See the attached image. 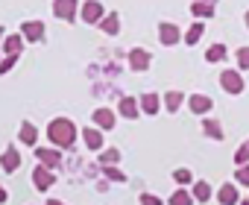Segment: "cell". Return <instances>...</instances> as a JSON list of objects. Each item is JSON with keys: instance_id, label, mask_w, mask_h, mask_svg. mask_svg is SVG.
Masks as SVG:
<instances>
[{"instance_id": "ac0fdd59", "label": "cell", "mask_w": 249, "mask_h": 205, "mask_svg": "<svg viewBox=\"0 0 249 205\" xmlns=\"http://www.w3.org/2000/svg\"><path fill=\"white\" fill-rule=\"evenodd\" d=\"M97 27H100V30H103L106 35H114V33L120 30V15H117V12H111V15H103Z\"/></svg>"}, {"instance_id": "ab89813d", "label": "cell", "mask_w": 249, "mask_h": 205, "mask_svg": "<svg viewBox=\"0 0 249 205\" xmlns=\"http://www.w3.org/2000/svg\"><path fill=\"white\" fill-rule=\"evenodd\" d=\"M246 27H249V12H246Z\"/></svg>"}, {"instance_id": "4316f807", "label": "cell", "mask_w": 249, "mask_h": 205, "mask_svg": "<svg viewBox=\"0 0 249 205\" xmlns=\"http://www.w3.org/2000/svg\"><path fill=\"white\" fill-rule=\"evenodd\" d=\"M103 176L108 182H126V173H120V167H114V164H106L103 167Z\"/></svg>"}, {"instance_id": "d590c367", "label": "cell", "mask_w": 249, "mask_h": 205, "mask_svg": "<svg viewBox=\"0 0 249 205\" xmlns=\"http://www.w3.org/2000/svg\"><path fill=\"white\" fill-rule=\"evenodd\" d=\"M47 205H65V202H59V199H47Z\"/></svg>"}, {"instance_id": "cb8c5ba5", "label": "cell", "mask_w": 249, "mask_h": 205, "mask_svg": "<svg viewBox=\"0 0 249 205\" xmlns=\"http://www.w3.org/2000/svg\"><path fill=\"white\" fill-rule=\"evenodd\" d=\"M205 59H208L211 65H214V62H223V59H226V44H220V41L211 44V47L205 50Z\"/></svg>"}, {"instance_id": "484cf974", "label": "cell", "mask_w": 249, "mask_h": 205, "mask_svg": "<svg viewBox=\"0 0 249 205\" xmlns=\"http://www.w3.org/2000/svg\"><path fill=\"white\" fill-rule=\"evenodd\" d=\"M202 33H205V30H202V24H194V27H191V30H188V33H182V41H185V44H191V47H194V44H196V41H199V38H202Z\"/></svg>"}, {"instance_id": "8992f818", "label": "cell", "mask_w": 249, "mask_h": 205, "mask_svg": "<svg viewBox=\"0 0 249 205\" xmlns=\"http://www.w3.org/2000/svg\"><path fill=\"white\" fill-rule=\"evenodd\" d=\"M185 102H188V109L194 115H208L214 109V100L208 94H191V97H185Z\"/></svg>"}, {"instance_id": "2e32d148", "label": "cell", "mask_w": 249, "mask_h": 205, "mask_svg": "<svg viewBox=\"0 0 249 205\" xmlns=\"http://www.w3.org/2000/svg\"><path fill=\"white\" fill-rule=\"evenodd\" d=\"M82 138H85V147H88V150H94V153L103 150V132H100L97 126H88V129L82 132Z\"/></svg>"}, {"instance_id": "1f68e13d", "label": "cell", "mask_w": 249, "mask_h": 205, "mask_svg": "<svg viewBox=\"0 0 249 205\" xmlns=\"http://www.w3.org/2000/svg\"><path fill=\"white\" fill-rule=\"evenodd\" d=\"M234 164H237V167H240V164H249V147H246V144L234 153Z\"/></svg>"}, {"instance_id": "8d00e7d4", "label": "cell", "mask_w": 249, "mask_h": 205, "mask_svg": "<svg viewBox=\"0 0 249 205\" xmlns=\"http://www.w3.org/2000/svg\"><path fill=\"white\" fill-rule=\"evenodd\" d=\"M237 205H249V199H240V202H237Z\"/></svg>"}, {"instance_id": "f35d334b", "label": "cell", "mask_w": 249, "mask_h": 205, "mask_svg": "<svg viewBox=\"0 0 249 205\" xmlns=\"http://www.w3.org/2000/svg\"><path fill=\"white\" fill-rule=\"evenodd\" d=\"M3 33H6V30H3V27H0V38H3Z\"/></svg>"}, {"instance_id": "4dcf8cb0", "label": "cell", "mask_w": 249, "mask_h": 205, "mask_svg": "<svg viewBox=\"0 0 249 205\" xmlns=\"http://www.w3.org/2000/svg\"><path fill=\"white\" fill-rule=\"evenodd\" d=\"M234 56H237V68L240 70H249V47H240Z\"/></svg>"}, {"instance_id": "e0dca14e", "label": "cell", "mask_w": 249, "mask_h": 205, "mask_svg": "<svg viewBox=\"0 0 249 205\" xmlns=\"http://www.w3.org/2000/svg\"><path fill=\"white\" fill-rule=\"evenodd\" d=\"M182 102H185V94H182V91H167V94L161 97V106H164L167 112H179Z\"/></svg>"}, {"instance_id": "f1b7e54d", "label": "cell", "mask_w": 249, "mask_h": 205, "mask_svg": "<svg viewBox=\"0 0 249 205\" xmlns=\"http://www.w3.org/2000/svg\"><path fill=\"white\" fill-rule=\"evenodd\" d=\"M120 161V150H106V153H100V164L106 167V164H117Z\"/></svg>"}, {"instance_id": "60d3db41", "label": "cell", "mask_w": 249, "mask_h": 205, "mask_svg": "<svg viewBox=\"0 0 249 205\" xmlns=\"http://www.w3.org/2000/svg\"><path fill=\"white\" fill-rule=\"evenodd\" d=\"M246 147H249V141H246Z\"/></svg>"}, {"instance_id": "3957f363", "label": "cell", "mask_w": 249, "mask_h": 205, "mask_svg": "<svg viewBox=\"0 0 249 205\" xmlns=\"http://www.w3.org/2000/svg\"><path fill=\"white\" fill-rule=\"evenodd\" d=\"M53 15L59 21H73L79 15V0H53Z\"/></svg>"}, {"instance_id": "7a4b0ae2", "label": "cell", "mask_w": 249, "mask_h": 205, "mask_svg": "<svg viewBox=\"0 0 249 205\" xmlns=\"http://www.w3.org/2000/svg\"><path fill=\"white\" fill-rule=\"evenodd\" d=\"M220 88H223L226 94H243L246 82H243V76H240L237 68H229V70L220 73Z\"/></svg>"}, {"instance_id": "ffe728a7", "label": "cell", "mask_w": 249, "mask_h": 205, "mask_svg": "<svg viewBox=\"0 0 249 205\" xmlns=\"http://www.w3.org/2000/svg\"><path fill=\"white\" fill-rule=\"evenodd\" d=\"M3 50H6V56H21L24 38H21V35H6V38H3Z\"/></svg>"}, {"instance_id": "7c38bea8", "label": "cell", "mask_w": 249, "mask_h": 205, "mask_svg": "<svg viewBox=\"0 0 249 205\" xmlns=\"http://www.w3.org/2000/svg\"><path fill=\"white\" fill-rule=\"evenodd\" d=\"M150 62H153V53L144 50V47H135V50L129 53V68H132V70H147Z\"/></svg>"}, {"instance_id": "e575fe53", "label": "cell", "mask_w": 249, "mask_h": 205, "mask_svg": "<svg viewBox=\"0 0 249 205\" xmlns=\"http://www.w3.org/2000/svg\"><path fill=\"white\" fill-rule=\"evenodd\" d=\"M6 199H9V193H6V188H3V185H0V205H3Z\"/></svg>"}, {"instance_id": "f546056e", "label": "cell", "mask_w": 249, "mask_h": 205, "mask_svg": "<svg viewBox=\"0 0 249 205\" xmlns=\"http://www.w3.org/2000/svg\"><path fill=\"white\" fill-rule=\"evenodd\" d=\"M234 179H237L234 185H246V188H249V164H240L237 173H234Z\"/></svg>"}, {"instance_id": "277c9868", "label": "cell", "mask_w": 249, "mask_h": 205, "mask_svg": "<svg viewBox=\"0 0 249 205\" xmlns=\"http://www.w3.org/2000/svg\"><path fill=\"white\" fill-rule=\"evenodd\" d=\"M103 3L100 0H85V3H79V18L85 21V24H100V18H103Z\"/></svg>"}, {"instance_id": "836d02e7", "label": "cell", "mask_w": 249, "mask_h": 205, "mask_svg": "<svg viewBox=\"0 0 249 205\" xmlns=\"http://www.w3.org/2000/svg\"><path fill=\"white\" fill-rule=\"evenodd\" d=\"M15 62H18V56H6L3 62H0V76H3L6 70H12V65H15Z\"/></svg>"}, {"instance_id": "5bb4252c", "label": "cell", "mask_w": 249, "mask_h": 205, "mask_svg": "<svg viewBox=\"0 0 249 205\" xmlns=\"http://www.w3.org/2000/svg\"><path fill=\"white\" fill-rule=\"evenodd\" d=\"M0 167H3V173H15V170L21 167V153H18L15 147L3 150V155H0Z\"/></svg>"}, {"instance_id": "30bf717a", "label": "cell", "mask_w": 249, "mask_h": 205, "mask_svg": "<svg viewBox=\"0 0 249 205\" xmlns=\"http://www.w3.org/2000/svg\"><path fill=\"white\" fill-rule=\"evenodd\" d=\"M117 115L126 118V120H135V118L141 115L138 100H135V97H120V102H117Z\"/></svg>"}, {"instance_id": "d4e9b609", "label": "cell", "mask_w": 249, "mask_h": 205, "mask_svg": "<svg viewBox=\"0 0 249 205\" xmlns=\"http://www.w3.org/2000/svg\"><path fill=\"white\" fill-rule=\"evenodd\" d=\"M167 202H170V205H194V196H191V190L179 188L173 196H167Z\"/></svg>"}, {"instance_id": "ba28073f", "label": "cell", "mask_w": 249, "mask_h": 205, "mask_svg": "<svg viewBox=\"0 0 249 205\" xmlns=\"http://www.w3.org/2000/svg\"><path fill=\"white\" fill-rule=\"evenodd\" d=\"M159 41L164 44V47H173V44H179L182 41V33H179V27L176 24H159Z\"/></svg>"}, {"instance_id": "52a82bcc", "label": "cell", "mask_w": 249, "mask_h": 205, "mask_svg": "<svg viewBox=\"0 0 249 205\" xmlns=\"http://www.w3.org/2000/svg\"><path fill=\"white\" fill-rule=\"evenodd\" d=\"M91 120H94V126H97L100 132H106V129H114V123H117V112H111V109H94Z\"/></svg>"}, {"instance_id": "83f0119b", "label": "cell", "mask_w": 249, "mask_h": 205, "mask_svg": "<svg viewBox=\"0 0 249 205\" xmlns=\"http://www.w3.org/2000/svg\"><path fill=\"white\" fill-rule=\"evenodd\" d=\"M173 179H176V185H179V188H185V185H191V179H194V173H191L188 167H179V170L173 173Z\"/></svg>"}, {"instance_id": "74e56055", "label": "cell", "mask_w": 249, "mask_h": 205, "mask_svg": "<svg viewBox=\"0 0 249 205\" xmlns=\"http://www.w3.org/2000/svg\"><path fill=\"white\" fill-rule=\"evenodd\" d=\"M202 3H217V0H202Z\"/></svg>"}, {"instance_id": "7402d4cb", "label": "cell", "mask_w": 249, "mask_h": 205, "mask_svg": "<svg viewBox=\"0 0 249 205\" xmlns=\"http://www.w3.org/2000/svg\"><path fill=\"white\" fill-rule=\"evenodd\" d=\"M191 196H194V202H208L211 199V185L208 182H196L194 190H191Z\"/></svg>"}, {"instance_id": "d6a6232c", "label": "cell", "mask_w": 249, "mask_h": 205, "mask_svg": "<svg viewBox=\"0 0 249 205\" xmlns=\"http://www.w3.org/2000/svg\"><path fill=\"white\" fill-rule=\"evenodd\" d=\"M141 205H164V199L156 193H141Z\"/></svg>"}, {"instance_id": "9a60e30c", "label": "cell", "mask_w": 249, "mask_h": 205, "mask_svg": "<svg viewBox=\"0 0 249 205\" xmlns=\"http://www.w3.org/2000/svg\"><path fill=\"white\" fill-rule=\"evenodd\" d=\"M138 109H141L144 115H156V112L161 109V97H159V94H153V91H147V94L138 100Z\"/></svg>"}, {"instance_id": "603a6c76", "label": "cell", "mask_w": 249, "mask_h": 205, "mask_svg": "<svg viewBox=\"0 0 249 205\" xmlns=\"http://www.w3.org/2000/svg\"><path fill=\"white\" fill-rule=\"evenodd\" d=\"M191 12L196 18H214V3H202V0H194L191 3Z\"/></svg>"}, {"instance_id": "8fae6325", "label": "cell", "mask_w": 249, "mask_h": 205, "mask_svg": "<svg viewBox=\"0 0 249 205\" xmlns=\"http://www.w3.org/2000/svg\"><path fill=\"white\" fill-rule=\"evenodd\" d=\"M21 38L24 41H41L44 38V24L41 21H24L21 24Z\"/></svg>"}, {"instance_id": "d6986e66", "label": "cell", "mask_w": 249, "mask_h": 205, "mask_svg": "<svg viewBox=\"0 0 249 205\" xmlns=\"http://www.w3.org/2000/svg\"><path fill=\"white\" fill-rule=\"evenodd\" d=\"M18 141L36 147V141H38V129H36L33 123H21V129H18Z\"/></svg>"}, {"instance_id": "44dd1931", "label": "cell", "mask_w": 249, "mask_h": 205, "mask_svg": "<svg viewBox=\"0 0 249 205\" xmlns=\"http://www.w3.org/2000/svg\"><path fill=\"white\" fill-rule=\"evenodd\" d=\"M202 132H205L208 138H214V141H223V126H220L214 118H205V120H202Z\"/></svg>"}, {"instance_id": "5b68a950", "label": "cell", "mask_w": 249, "mask_h": 205, "mask_svg": "<svg viewBox=\"0 0 249 205\" xmlns=\"http://www.w3.org/2000/svg\"><path fill=\"white\" fill-rule=\"evenodd\" d=\"M33 185H36V190H50V188L56 185V173H53L50 167L38 164V167L33 170Z\"/></svg>"}, {"instance_id": "4fadbf2b", "label": "cell", "mask_w": 249, "mask_h": 205, "mask_svg": "<svg viewBox=\"0 0 249 205\" xmlns=\"http://www.w3.org/2000/svg\"><path fill=\"white\" fill-rule=\"evenodd\" d=\"M36 158H38L44 167H50V170H56V167L62 164V153H59V150H50V147H38V150H36Z\"/></svg>"}, {"instance_id": "6da1fadb", "label": "cell", "mask_w": 249, "mask_h": 205, "mask_svg": "<svg viewBox=\"0 0 249 205\" xmlns=\"http://www.w3.org/2000/svg\"><path fill=\"white\" fill-rule=\"evenodd\" d=\"M47 138H50L53 147L68 150V147H73V141H76V123L68 120V118H56V120H50V126H47Z\"/></svg>"}, {"instance_id": "9c48e42d", "label": "cell", "mask_w": 249, "mask_h": 205, "mask_svg": "<svg viewBox=\"0 0 249 205\" xmlns=\"http://www.w3.org/2000/svg\"><path fill=\"white\" fill-rule=\"evenodd\" d=\"M217 202H220V205H237V202H240V190H237V185H234V182L220 185V190H217Z\"/></svg>"}]
</instances>
